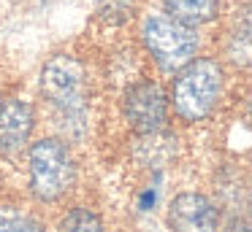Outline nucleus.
Here are the masks:
<instances>
[{
  "label": "nucleus",
  "mask_w": 252,
  "mask_h": 232,
  "mask_svg": "<svg viewBox=\"0 0 252 232\" xmlns=\"http://www.w3.org/2000/svg\"><path fill=\"white\" fill-rule=\"evenodd\" d=\"M225 73L217 59L192 57L185 62L171 84V103L179 119L185 122H201L214 111L217 100L222 97Z\"/></svg>",
  "instance_id": "obj_1"
},
{
  "label": "nucleus",
  "mask_w": 252,
  "mask_h": 232,
  "mask_svg": "<svg viewBox=\"0 0 252 232\" xmlns=\"http://www.w3.org/2000/svg\"><path fill=\"white\" fill-rule=\"evenodd\" d=\"M76 181V162L63 140L44 138L30 146V192L41 203H55L71 192Z\"/></svg>",
  "instance_id": "obj_2"
},
{
  "label": "nucleus",
  "mask_w": 252,
  "mask_h": 232,
  "mask_svg": "<svg viewBox=\"0 0 252 232\" xmlns=\"http://www.w3.org/2000/svg\"><path fill=\"white\" fill-rule=\"evenodd\" d=\"M152 59L163 70H179L198 52V35L192 27L176 22L168 14H149L141 27Z\"/></svg>",
  "instance_id": "obj_3"
},
{
  "label": "nucleus",
  "mask_w": 252,
  "mask_h": 232,
  "mask_svg": "<svg viewBox=\"0 0 252 232\" xmlns=\"http://www.w3.org/2000/svg\"><path fill=\"white\" fill-rule=\"evenodd\" d=\"M41 89L63 113H82L87 73L82 62L68 54H57L41 70Z\"/></svg>",
  "instance_id": "obj_4"
},
{
  "label": "nucleus",
  "mask_w": 252,
  "mask_h": 232,
  "mask_svg": "<svg viewBox=\"0 0 252 232\" xmlns=\"http://www.w3.org/2000/svg\"><path fill=\"white\" fill-rule=\"evenodd\" d=\"M122 111L125 119L138 135L144 132H155V129H163L165 116H168V100H165L163 89L152 81H141V84H133L125 92V100H122Z\"/></svg>",
  "instance_id": "obj_5"
},
{
  "label": "nucleus",
  "mask_w": 252,
  "mask_h": 232,
  "mask_svg": "<svg viewBox=\"0 0 252 232\" xmlns=\"http://www.w3.org/2000/svg\"><path fill=\"white\" fill-rule=\"evenodd\" d=\"M168 224L174 232H217L220 210L206 194L185 192L174 197L168 208Z\"/></svg>",
  "instance_id": "obj_6"
},
{
  "label": "nucleus",
  "mask_w": 252,
  "mask_h": 232,
  "mask_svg": "<svg viewBox=\"0 0 252 232\" xmlns=\"http://www.w3.org/2000/svg\"><path fill=\"white\" fill-rule=\"evenodd\" d=\"M35 127V113L25 100L0 103V154H17L30 140Z\"/></svg>",
  "instance_id": "obj_7"
},
{
  "label": "nucleus",
  "mask_w": 252,
  "mask_h": 232,
  "mask_svg": "<svg viewBox=\"0 0 252 232\" xmlns=\"http://www.w3.org/2000/svg\"><path fill=\"white\" fill-rule=\"evenodd\" d=\"M165 14L187 27H198L212 22L220 14V0H163Z\"/></svg>",
  "instance_id": "obj_8"
},
{
  "label": "nucleus",
  "mask_w": 252,
  "mask_h": 232,
  "mask_svg": "<svg viewBox=\"0 0 252 232\" xmlns=\"http://www.w3.org/2000/svg\"><path fill=\"white\" fill-rule=\"evenodd\" d=\"M0 232H44L33 213L14 205H0Z\"/></svg>",
  "instance_id": "obj_9"
},
{
  "label": "nucleus",
  "mask_w": 252,
  "mask_h": 232,
  "mask_svg": "<svg viewBox=\"0 0 252 232\" xmlns=\"http://www.w3.org/2000/svg\"><path fill=\"white\" fill-rule=\"evenodd\" d=\"M57 232H103V224H100L98 213H93L90 208H73L60 221Z\"/></svg>",
  "instance_id": "obj_10"
},
{
  "label": "nucleus",
  "mask_w": 252,
  "mask_h": 232,
  "mask_svg": "<svg viewBox=\"0 0 252 232\" xmlns=\"http://www.w3.org/2000/svg\"><path fill=\"white\" fill-rule=\"evenodd\" d=\"M133 11V0H98V16L109 25H122Z\"/></svg>",
  "instance_id": "obj_11"
},
{
  "label": "nucleus",
  "mask_w": 252,
  "mask_h": 232,
  "mask_svg": "<svg viewBox=\"0 0 252 232\" xmlns=\"http://www.w3.org/2000/svg\"><path fill=\"white\" fill-rule=\"evenodd\" d=\"M228 232H250V224H247V221H233Z\"/></svg>",
  "instance_id": "obj_12"
}]
</instances>
